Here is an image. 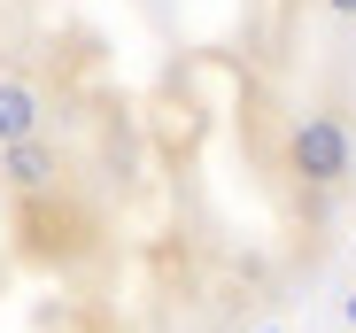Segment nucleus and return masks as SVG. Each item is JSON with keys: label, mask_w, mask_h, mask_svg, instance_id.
Returning a JSON list of instances; mask_svg holds the SVG:
<instances>
[{"label": "nucleus", "mask_w": 356, "mask_h": 333, "mask_svg": "<svg viewBox=\"0 0 356 333\" xmlns=\"http://www.w3.org/2000/svg\"><path fill=\"white\" fill-rule=\"evenodd\" d=\"M286 171L302 186H318V194L356 179V140H348V124L333 108H302V117L286 124Z\"/></svg>", "instance_id": "f257e3e1"}, {"label": "nucleus", "mask_w": 356, "mask_h": 333, "mask_svg": "<svg viewBox=\"0 0 356 333\" xmlns=\"http://www.w3.org/2000/svg\"><path fill=\"white\" fill-rule=\"evenodd\" d=\"M0 186H8L16 202H47L54 186H63V147H54L47 132L8 140V147H0Z\"/></svg>", "instance_id": "f03ea898"}, {"label": "nucleus", "mask_w": 356, "mask_h": 333, "mask_svg": "<svg viewBox=\"0 0 356 333\" xmlns=\"http://www.w3.org/2000/svg\"><path fill=\"white\" fill-rule=\"evenodd\" d=\"M47 124V93L31 86V78H0V147L8 140H31Z\"/></svg>", "instance_id": "7ed1b4c3"}, {"label": "nucleus", "mask_w": 356, "mask_h": 333, "mask_svg": "<svg viewBox=\"0 0 356 333\" xmlns=\"http://www.w3.org/2000/svg\"><path fill=\"white\" fill-rule=\"evenodd\" d=\"M325 8H333V16H356V0H325Z\"/></svg>", "instance_id": "20e7f679"}, {"label": "nucleus", "mask_w": 356, "mask_h": 333, "mask_svg": "<svg viewBox=\"0 0 356 333\" xmlns=\"http://www.w3.org/2000/svg\"><path fill=\"white\" fill-rule=\"evenodd\" d=\"M348 325H356V295H348Z\"/></svg>", "instance_id": "39448f33"}]
</instances>
